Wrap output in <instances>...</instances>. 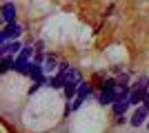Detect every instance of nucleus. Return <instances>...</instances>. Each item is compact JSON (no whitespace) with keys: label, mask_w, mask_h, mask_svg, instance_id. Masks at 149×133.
I'll return each instance as SVG.
<instances>
[{"label":"nucleus","mask_w":149,"mask_h":133,"mask_svg":"<svg viewBox=\"0 0 149 133\" xmlns=\"http://www.w3.org/2000/svg\"><path fill=\"white\" fill-rule=\"evenodd\" d=\"M69 71H71V67H69V64H60L58 76H54V78L49 80V87H54V89L65 87V84H67V78H69Z\"/></svg>","instance_id":"f257e3e1"},{"label":"nucleus","mask_w":149,"mask_h":133,"mask_svg":"<svg viewBox=\"0 0 149 133\" xmlns=\"http://www.w3.org/2000/svg\"><path fill=\"white\" fill-rule=\"evenodd\" d=\"M20 31H22V27L16 25V22H11V25H7L5 29H2V33H0V40H2V42H7L9 38H18Z\"/></svg>","instance_id":"f03ea898"},{"label":"nucleus","mask_w":149,"mask_h":133,"mask_svg":"<svg viewBox=\"0 0 149 133\" xmlns=\"http://www.w3.org/2000/svg\"><path fill=\"white\" fill-rule=\"evenodd\" d=\"M118 95H120V91H116V89H102L98 100H100L102 107H107V104H113V102L118 100Z\"/></svg>","instance_id":"7ed1b4c3"},{"label":"nucleus","mask_w":149,"mask_h":133,"mask_svg":"<svg viewBox=\"0 0 149 133\" xmlns=\"http://www.w3.org/2000/svg\"><path fill=\"white\" fill-rule=\"evenodd\" d=\"M129 98H118V100L113 102V115L116 118H120V115H125L127 113V109H129Z\"/></svg>","instance_id":"20e7f679"},{"label":"nucleus","mask_w":149,"mask_h":133,"mask_svg":"<svg viewBox=\"0 0 149 133\" xmlns=\"http://www.w3.org/2000/svg\"><path fill=\"white\" fill-rule=\"evenodd\" d=\"M147 113H149V107H138L136 109V113H134V118H131V124L134 127H143V122L147 120Z\"/></svg>","instance_id":"39448f33"},{"label":"nucleus","mask_w":149,"mask_h":133,"mask_svg":"<svg viewBox=\"0 0 149 133\" xmlns=\"http://www.w3.org/2000/svg\"><path fill=\"white\" fill-rule=\"evenodd\" d=\"M2 18H5L7 25H11L13 20H16V7H13L11 2H7V5L2 7Z\"/></svg>","instance_id":"423d86ee"},{"label":"nucleus","mask_w":149,"mask_h":133,"mask_svg":"<svg viewBox=\"0 0 149 133\" xmlns=\"http://www.w3.org/2000/svg\"><path fill=\"white\" fill-rule=\"evenodd\" d=\"M22 51V47H20V42L16 40V42H2V56H9V53H20Z\"/></svg>","instance_id":"0eeeda50"},{"label":"nucleus","mask_w":149,"mask_h":133,"mask_svg":"<svg viewBox=\"0 0 149 133\" xmlns=\"http://www.w3.org/2000/svg\"><path fill=\"white\" fill-rule=\"evenodd\" d=\"M145 95H147V91H145V89H134V91L129 93V102H131V104L145 102Z\"/></svg>","instance_id":"6e6552de"},{"label":"nucleus","mask_w":149,"mask_h":133,"mask_svg":"<svg viewBox=\"0 0 149 133\" xmlns=\"http://www.w3.org/2000/svg\"><path fill=\"white\" fill-rule=\"evenodd\" d=\"M89 93H91V87L82 82L80 87H78V95H76V98H82V100H87V95H89Z\"/></svg>","instance_id":"1a4fd4ad"},{"label":"nucleus","mask_w":149,"mask_h":133,"mask_svg":"<svg viewBox=\"0 0 149 133\" xmlns=\"http://www.w3.org/2000/svg\"><path fill=\"white\" fill-rule=\"evenodd\" d=\"M13 67H16V62H13V60H11L9 56H5V60H2V67H0V71H2V73H7V71H9V69H13Z\"/></svg>","instance_id":"9d476101"},{"label":"nucleus","mask_w":149,"mask_h":133,"mask_svg":"<svg viewBox=\"0 0 149 133\" xmlns=\"http://www.w3.org/2000/svg\"><path fill=\"white\" fill-rule=\"evenodd\" d=\"M65 93H67V98L71 100L74 95H78V84H65Z\"/></svg>","instance_id":"9b49d317"},{"label":"nucleus","mask_w":149,"mask_h":133,"mask_svg":"<svg viewBox=\"0 0 149 133\" xmlns=\"http://www.w3.org/2000/svg\"><path fill=\"white\" fill-rule=\"evenodd\" d=\"M82 102H85V100H82V98H74V102H71V104H69V111H76V109L80 107Z\"/></svg>","instance_id":"f8f14e48"},{"label":"nucleus","mask_w":149,"mask_h":133,"mask_svg":"<svg viewBox=\"0 0 149 133\" xmlns=\"http://www.w3.org/2000/svg\"><path fill=\"white\" fill-rule=\"evenodd\" d=\"M127 82H129V76H127V73L118 78V87H120V89H127Z\"/></svg>","instance_id":"ddd939ff"},{"label":"nucleus","mask_w":149,"mask_h":133,"mask_svg":"<svg viewBox=\"0 0 149 133\" xmlns=\"http://www.w3.org/2000/svg\"><path fill=\"white\" fill-rule=\"evenodd\" d=\"M45 69H47V71L56 69V58H47V64H45Z\"/></svg>","instance_id":"4468645a"},{"label":"nucleus","mask_w":149,"mask_h":133,"mask_svg":"<svg viewBox=\"0 0 149 133\" xmlns=\"http://www.w3.org/2000/svg\"><path fill=\"white\" fill-rule=\"evenodd\" d=\"M145 107H149V91H147V95H145Z\"/></svg>","instance_id":"2eb2a0df"},{"label":"nucleus","mask_w":149,"mask_h":133,"mask_svg":"<svg viewBox=\"0 0 149 133\" xmlns=\"http://www.w3.org/2000/svg\"><path fill=\"white\" fill-rule=\"evenodd\" d=\"M147 127H149V122H147Z\"/></svg>","instance_id":"dca6fc26"},{"label":"nucleus","mask_w":149,"mask_h":133,"mask_svg":"<svg viewBox=\"0 0 149 133\" xmlns=\"http://www.w3.org/2000/svg\"><path fill=\"white\" fill-rule=\"evenodd\" d=\"M7 2H9V0H7Z\"/></svg>","instance_id":"f3484780"}]
</instances>
